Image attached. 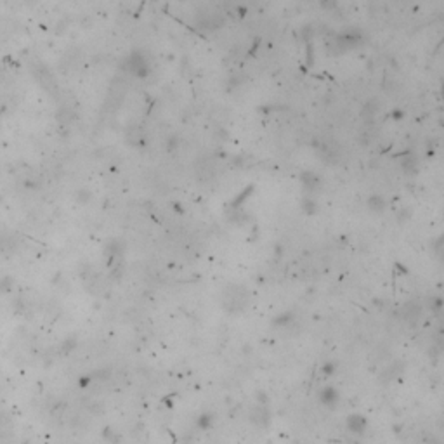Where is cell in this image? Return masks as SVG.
Segmentation results:
<instances>
[{"mask_svg":"<svg viewBox=\"0 0 444 444\" xmlns=\"http://www.w3.org/2000/svg\"><path fill=\"white\" fill-rule=\"evenodd\" d=\"M123 66H125V72L132 73V75L137 76V78H146V76L151 73L149 57H148L143 51H132L130 54L125 57Z\"/></svg>","mask_w":444,"mask_h":444,"instance_id":"6da1fadb","label":"cell"},{"mask_svg":"<svg viewBox=\"0 0 444 444\" xmlns=\"http://www.w3.org/2000/svg\"><path fill=\"white\" fill-rule=\"evenodd\" d=\"M378 101H368V103L365 104V108H363V116H365L366 120H371L373 116L377 115V111H378Z\"/></svg>","mask_w":444,"mask_h":444,"instance_id":"7a4b0ae2","label":"cell"},{"mask_svg":"<svg viewBox=\"0 0 444 444\" xmlns=\"http://www.w3.org/2000/svg\"><path fill=\"white\" fill-rule=\"evenodd\" d=\"M127 141L130 144H134V146L141 144V141H143V134H141V130H139L137 127H130L127 130Z\"/></svg>","mask_w":444,"mask_h":444,"instance_id":"3957f363","label":"cell"},{"mask_svg":"<svg viewBox=\"0 0 444 444\" xmlns=\"http://www.w3.org/2000/svg\"><path fill=\"white\" fill-rule=\"evenodd\" d=\"M321 7L326 11H333L338 7V0H321Z\"/></svg>","mask_w":444,"mask_h":444,"instance_id":"277c9868","label":"cell"},{"mask_svg":"<svg viewBox=\"0 0 444 444\" xmlns=\"http://www.w3.org/2000/svg\"><path fill=\"white\" fill-rule=\"evenodd\" d=\"M403 165H405V168H413V166H415V160H413V158L411 160H406Z\"/></svg>","mask_w":444,"mask_h":444,"instance_id":"5b68a950","label":"cell"},{"mask_svg":"<svg viewBox=\"0 0 444 444\" xmlns=\"http://www.w3.org/2000/svg\"><path fill=\"white\" fill-rule=\"evenodd\" d=\"M24 2H26V4H30V5H35L38 0H24Z\"/></svg>","mask_w":444,"mask_h":444,"instance_id":"8992f818","label":"cell"},{"mask_svg":"<svg viewBox=\"0 0 444 444\" xmlns=\"http://www.w3.org/2000/svg\"><path fill=\"white\" fill-rule=\"evenodd\" d=\"M401 116H403V113H401V111L397 110V113H394V118H401Z\"/></svg>","mask_w":444,"mask_h":444,"instance_id":"52a82bcc","label":"cell"},{"mask_svg":"<svg viewBox=\"0 0 444 444\" xmlns=\"http://www.w3.org/2000/svg\"><path fill=\"white\" fill-rule=\"evenodd\" d=\"M443 94H444V85H443Z\"/></svg>","mask_w":444,"mask_h":444,"instance_id":"ba28073f","label":"cell"}]
</instances>
